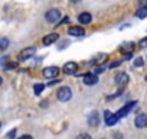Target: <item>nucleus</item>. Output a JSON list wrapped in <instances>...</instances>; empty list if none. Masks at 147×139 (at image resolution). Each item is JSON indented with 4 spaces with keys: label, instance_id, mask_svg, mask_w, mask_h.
Listing matches in <instances>:
<instances>
[{
    "label": "nucleus",
    "instance_id": "nucleus-1",
    "mask_svg": "<svg viewBox=\"0 0 147 139\" xmlns=\"http://www.w3.org/2000/svg\"><path fill=\"white\" fill-rule=\"evenodd\" d=\"M56 96H58V100L59 102H68V100L72 99V90L68 86H63V87H61L58 90Z\"/></svg>",
    "mask_w": 147,
    "mask_h": 139
},
{
    "label": "nucleus",
    "instance_id": "nucleus-2",
    "mask_svg": "<svg viewBox=\"0 0 147 139\" xmlns=\"http://www.w3.org/2000/svg\"><path fill=\"white\" fill-rule=\"evenodd\" d=\"M136 106V102H128V103H125L118 112H115V116L118 117V119H121V117H124V116H127L131 110H133V107Z\"/></svg>",
    "mask_w": 147,
    "mask_h": 139
},
{
    "label": "nucleus",
    "instance_id": "nucleus-3",
    "mask_svg": "<svg viewBox=\"0 0 147 139\" xmlns=\"http://www.w3.org/2000/svg\"><path fill=\"white\" fill-rule=\"evenodd\" d=\"M59 18H61V12H59L58 9H51V10H48L46 15H45V19H46L49 23H55V22H58Z\"/></svg>",
    "mask_w": 147,
    "mask_h": 139
},
{
    "label": "nucleus",
    "instance_id": "nucleus-4",
    "mask_svg": "<svg viewBox=\"0 0 147 139\" xmlns=\"http://www.w3.org/2000/svg\"><path fill=\"white\" fill-rule=\"evenodd\" d=\"M35 54H36V48H35V46L25 48V49L19 54V59H20V61H28V59H29V58H32Z\"/></svg>",
    "mask_w": 147,
    "mask_h": 139
},
{
    "label": "nucleus",
    "instance_id": "nucleus-5",
    "mask_svg": "<svg viewBox=\"0 0 147 139\" xmlns=\"http://www.w3.org/2000/svg\"><path fill=\"white\" fill-rule=\"evenodd\" d=\"M63 73L66 76H72V74H77V70H78V64L77 62H74V61H69L63 65Z\"/></svg>",
    "mask_w": 147,
    "mask_h": 139
},
{
    "label": "nucleus",
    "instance_id": "nucleus-6",
    "mask_svg": "<svg viewBox=\"0 0 147 139\" xmlns=\"http://www.w3.org/2000/svg\"><path fill=\"white\" fill-rule=\"evenodd\" d=\"M82 81L85 86H95L98 83V77L94 74V73H87L82 76Z\"/></svg>",
    "mask_w": 147,
    "mask_h": 139
},
{
    "label": "nucleus",
    "instance_id": "nucleus-7",
    "mask_svg": "<svg viewBox=\"0 0 147 139\" xmlns=\"http://www.w3.org/2000/svg\"><path fill=\"white\" fill-rule=\"evenodd\" d=\"M114 81H115V84H117L120 89H123V87L127 86V83H128V76H127L125 73H118V74L114 77Z\"/></svg>",
    "mask_w": 147,
    "mask_h": 139
},
{
    "label": "nucleus",
    "instance_id": "nucleus-8",
    "mask_svg": "<svg viewBox=\"0 0 147 139\" xmlns=\"http://www.w3.org/2000/svg\"><path fill=\"white\" fill-rule=\"evenodd\" d=\"M134 125H136V127H138V129L147 127V114H144V113L137 114L136 119H134Z\"/></svg>",
    "mask_w": 147,
    "mask_h": 139
},
{
    "label": "nucleus",
    "instance_id": "nucleus-9",
    "mask_svg": "<svg viewBox=\"0 0 147 139\" xmlns=\"http://www.w3.org/2000/svg\"><path fill=\"white\" fill-rule=\"evenodd\" d=\"M59 74V68L58 67H46L45 70H43V76L46 77V78H53V77H56Z\"/></svg>",
    "mask_w": 147,
    "mask_h": 139
},
{
    "label": "nucleus",
    "instance_id": "nucleus-10",
    "mask_svg": "<svg viewBox=\"0 0 147 139\" xmlns=\"http://www.w3.org/2000/svg\"><path fill=\"white\" fill-rule=\"evenodd\" d=\"M84 33H85V31L82 26H71L68 29V35H72V36H82Z\"/></svg>",
    "mask_w": 147,
    "mask_h": 139
},
{
    "label": "nucleus",
    "instance_id": "nucleus-11",
    "mask_svg": "<svg viewBox=\"0 0 147 139\" xmlns=\"http://www.w3.org/2000/svg\"><path fill=\"white\" fill-rule=\"evenodd\" d=\"M91 20H92V16H91L90 12H82L78 16V22L82 23V25H88V23H91Z\"/></svg>",
    "mask_w": 147,
    "mask_h": 139
},
{
    "label": "nucleus",
    "instance_id": "nucleus-12",
    "mask_svg": "<svg viewBox=\"0 0 147 139\" xmlns=\"http://www.w3.org/2000/svg\"><path fill=\"white\" fill-rule=\"evenodd\" d=\"M59 39V35L58 33H49V35H46L43 39H42V42H43V45H52L53 42H56Z\"/></svg>",
    "mask_w": 147,
    "mask_h": 139
},
{
    "label": "nucleus",
    "instance_id": "nucleus-13",
    "mask_svg": "<svg viewBox=\"0 0 147 139\" xmlns=\"http://www.w3.org/2000/svg\"><path fill=\"white\" fill-rule=\"evenodd\" d=\"M88 125L95 127L100 125V116H98V112H92L90 116H88Z\"/></svg>",
    "mask_w": 147,
    "mask_h": 139
},
{
    "label": "nucleus",
    "instance_id": "nucleus-14",
    "mask_svg": "<svg viewBox=\"0 0 147 139\" xmlns=\"http://www.w3.org/2000/svg\"><path fill=\"white\" fill-rule=\"evenodd\" d=\"M134 49V42H127V44H123L121 48H120V52L121 54H127V52H131Z\"/></svg>",
    "mask_w": 147,
    "mask_h": 139
},
{
    "label": "nucleus",
    "instance_id": "nucleus-15",
    "mask_svg": "<svg viewBox=\"0 0 147 139\" xmlns=\"http://www.w3.org/2000/svg\"><path fill=\"white\" fill-rule=\"evenodd\" d=\"M118 120H120V119L115 116V113H113V114L105 120V125H107V126H114V125H117V122H118Z\"/></svg>",
    "mask_w": 147,
    "mask_h": 139
},
{
    "label": "nucleus",
    "instance_id": "nucleus-16",
    "mask_svg": "<svg viewBox=\"0 0 147 139\" xmlns=\"http://www.w3.org/2000/svg\"><path fill=\"white\" fill-rule=\"evenodd\" d=\"M136 16H137L138 19H144V18H147V6H143V7H140V9L137 10Z\"/></svg>",
    "mask_w": 147,
    "mask_h": 139
},
{
    "label": "nucleus",
    "instance_id": "nucleus-17",
    "mask_svg": "<svg viewBox=\"0 0 147 139\" xmlns=\"http://www.w3.org/2000/svg\"><path fill=\"white\" fill-rule=\"evenodd\" d=\"M43 90H45V84H42V83H39V84H35V86H33V93H35V96H39Z\"/></svg>",
    "mask_w": 147,
    "mask_h": 139
},
{
    "label": "nucleus",
    "instance_id": "nucleus-18",
    "mask_svg": "<svg viewBox=\"0 0 147 139\" xmlns=\"http://www.w3.org/2000/svg\"><path fill=\"white\" fill-rule=\"evenodd\" d=\"M143 64H144V61H143V58H136L134 59V67H143Z\"/></svg>",
    "mask_w": 147,
    "mask_h": 139
},
{
    "label": "nucleus",
    "instance_id": "nucleus-19",
    "mask_svg": "<svg viewBox=\"0 0 147 139\" xmlns=\"http://www.w3.org/2000/svg\"><path fill=\"white\" fill-rule=\"evenodd\" d=\"M7 45H9V39H7V38H3V39H2V46H0V48L5 51V49L7 48Z\"/></svg>",
    "mask_w": 147,
    "mask_h": 139
},
{
    "label": "nucleus",
    "instance_id": "nucleus-20",
    "mask_svg": "<svg viewBox=\"0 0 147 139\" xmlns=\"http://www.w3.org/2000/svg\"><path fill=\"white\" fill-rule=\"evenodd\" d=\"M15 67H18L16 62H9V64H5V65H3L5 70H10V68H15Z\"/></svg>",
    "mask_w": 147,
    "mask_h": 139
},
{
    "label": "nucleus",
    "instance_id": "nucleus-21",
    "mask_svg": "<svg viewBox=\"0 0 147 139\" xmlns=\"http://www.w3.org/2000/svg\"><path fill=\"white\" fill-rule=\"evenodd\" d=\"M15 135H16V129H12V130L6 135V139H13V138H15Z\"/></svg>",
    "mask_w": 147,
    "mask_h": 139
},
{
    "label": "nucleus",
    "instance_id": "nucleus-22",
    "mask_svg": "<svg viewBox=\"0 0 147 139\" xmlns=\"http://www.w3.org/2000/svg\"><path fill=\"white\" fill-rule=\"evenodd\" d=\"M105 71V68L104 67H97L95 70H94V74L97 76V74H101V73H104Z\"/></svg>",
    "mask_w": 147,
    "mask_h": 139
},
{
    "label": "nucleus",
    "instance_id": "nucleus-23",
    "mask_svg": "<svg viewBox=\"0 0 147 139\" xmlns=\"http://www.w3.org/2000/svg\"><path fill=\"white\" fill-rule=\"evenodd\" d=\"M138 45H140L141 48H146V46H147V36H146V38H143V39L138 42Z\"/></svg>",
    "mask_w": 147,
    "mask_h": 139
},
{
    "label": "nucleus",
    "instance_id": "nucleus-24",
    "mask_svg": "<svg viewBox=\"0 0 147 139\" xmlns=\"http://www.w3.org/2000/svg\"><path fill=\"white\" fill-rule=\"evenodd\" d=\"M77 139H91V136L88 133H81V135H78Z\"/></svg>",
    "mask_w": 147,
    "mask_h": 139
},
{
    "label": "nucleus",
    "instance_id": "nucleus-25",
    "mask_svg": "<svg viewBox=\"0 0 147 139\" xmlns=\"http://www.w3.org/2000/svg\"><path fill=\"white\" fill-rule=\"evenodd\" d=\"M121 62H123V59H121V61H115V62H111V64H110L108 67H110V68H115V67H118V65H120Z\"/></svg>",
    "mask_w": 147,
    "mask_h": 139
},
{
    "label": "nucleus",
    "instance_id": "nucleus-26",
    "mask_svg": "<svg viewBox=\"0 0 147 139\" xmlns=\"http://www.w3.org/2000/svg\"><path fill=\"white\" fill-rule=\"evenodd\" d=\"M68 22H69V18H63V19L61 20V23H59V25H63V23H68Z\"/></svg>",
    "mask_w": 147,
    "mask_h": 139
},
{
    "label": "nucleus",
    "instance_id": "nucleus-27",
    "mask_svg": "<svg viewBox=\"0 0 147 139\" xmlns=\"http://www.w3.org/2000/svg\"><path fill=\"white\" fill-rule=\"evenodd\" d=\"M19 139H33V138H32L30 135H23V136H20Z\"/></svg>",
    "mask_w": 147,
    "mask_h": 139
},
{
    "label": "nucleus",
    "instance_id": "nucleus-28",
    "mask_svg": "<svg viewBox=\"0 0 147 139\" xmlns=\"http://www.w3.org/2000/svg\"><path fill=\"white\" fill-rule=\"evenodd\" d=\"M40 104H42V107H45V106H48V102H46V100H43Z\"/></svg>",
    "mask_w": 147,
    "mask_h": 139
},
{
    "label": "nucleus",
    "instance_id": "nucleus-29",
    "mask_svg": "<svg viewBox=\"0 0 147 139\" xmlns=\"http://www.w3.org/2000/svg\"><path fill=\"white\" fill-rule=\"evenodd\" d=\"M146 80H147V77H146Z\"/></svg>",
    "mask_w": 147,
    "mask_h": 139
}]
</instances>
